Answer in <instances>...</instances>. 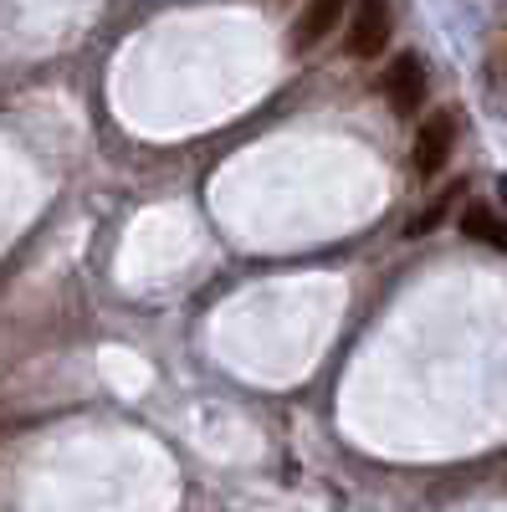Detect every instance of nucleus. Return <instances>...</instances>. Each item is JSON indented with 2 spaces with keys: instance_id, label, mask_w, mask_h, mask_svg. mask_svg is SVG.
<instances>
[{
  "instance_id": "obj_5",
  "label": "nucleus",
  "mask_w": 507,
  "mask_h": 512,
  "mask_svg": "<svg viewBox=\"0 0 507 512\" xmlns=\"http://www.w3.org/2000/svg\"><path fill=\"white\" fill-rule=\"evenodd\" d=\"M461 236H472V241H487V246H502V251H507V221L492 216L487 205H467V210H461Z\"/></svg>"
},
{
  "instance_id": "obj_6",
  "label": "nucleus",
  "mask_w": 507,
  "mask_h": 512,
  "mask_svg": "<svg viewBox=\"0 0 507 512\" xmlns=\"http://www.w3.org/2000/svg\"><path fill=\"white\" fill-rule=\"evenodd\" d=\"M456 195H461V190H456V185H451V190H446V195H436V205H426V210H420V216H415V221H410V236H426V231H431V226H441V221H446V210H451V205H456Z\"/></svg>"
},
{
  "instance_id": "obj_1",
  "label": "nucleus",
  "mask_w": 507,
  "mask_h": 512,
  "mask_svg": "<svg viewBox=\"0 0 507 512\" xmlns=\"http://www.w3.org/2000/svg\"><path fill=\"white\" fill-rule=\"evenodd\" d=\"M390 47V0H354L349 11V57L369 62Z\"/></svg>"
},
{
  "instance_id": "obj_3",
  "label": "nucleus",
  "mask_w": 507,
  "mask_h": 512,
  "mask_svg": "<svg viewBox=\"0 0 507 512\" xmlns=\"http://www.w3.org/2000/svg\"><path fill=\"white\" fill-rule=\"evenodd\" d=\"M451 144H456V118L451 113H436L420 123V134H415V175L420 180H436L446 159H451Z\"/></svg>"
},
{
  "instance_id": "obj_4",
  "label": "nucleus",
  "mask_w": 507,
  "mask_h": 512,
  "mask_svg": "<svg viewBox=\"0 0 507 512\" xmlns=\"http://www.w3.org/2000/svg\"><path fill=\"white\" fill-rule=\"evenodd\" d=\"M344 11H349V0H308L303 16L292 21V52H308L313 41H323L338 26V16H344Z\"/></svg>"
},
{
  "instance_id": "obj_2",
  "label": "nucleus",
  "mask_w": 507,
  "mask_h": 512,
  "mask_svg": "<svg viewBox=\"0 0 507 512\" xmlns=\"http://www.w3.org/2000/svg\"><path fill=\"white\" fill-rule=\"evenodd\" d=\"M431 82H426V62H420L415 52H400L385 72V103L405 118V113H420V103H426Z\"/></svg>"
}]
</instances>
